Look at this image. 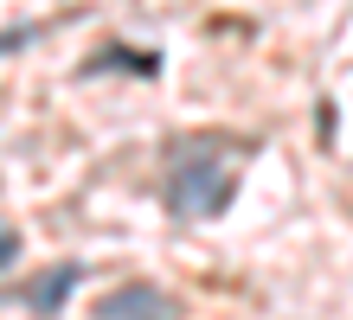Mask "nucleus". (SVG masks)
I'll return each mask as SVG.
<instances>
[{"label": "nucleus", "mask_w": 353, "mask_h": 320, "mask_svg": "<svg viewBox=\"0 0 353 320\" xmlns=\"http://www.w3.org/2000/svg\"><path fill=\"white\" fill-rule=\"evenodd\" d=\"M77 275H84L77 263H58V269H46V282H39V288L26 295V308H32V314H58V301H65V288L77 282Z\"/></svg>", "instance_id": "obj_3"}, {"label": "nucleus", "mask_w": 353, "mask_h": 320, "mask_svg": "<svg viewBox=\"0 0 353 320\" xmlns=\"http://www.w3.org/2000/svg\"><path fill=\"white\" fill-rule=\"evenodd\" d=\"M90 314L97 320H180V301L168 288H154V282H122V288L103 295Z\"/></svg>", "instance_id": "obj_2"}, {"label": "nucleus", "mask_w": 353, "mask_h": 320, "mask_svg": "<svg viewBox=\"0 0 353 320\" xmlns=\"http://www.w3.org/2000/svg\"><path fill=\"white\" fill-rule=\"evenodd\" d=\"M232 160H219V154H186L174 160V173H168V211L180 224H199V218H219L225 205H232Z\"/></svg>", "instance_id": "obj_1"}]
</instances>
